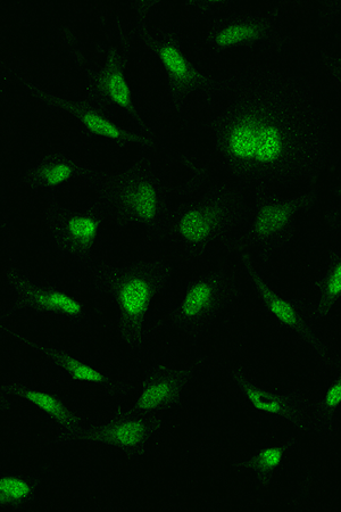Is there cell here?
Wrapping results in <instances>:
<instances>
[{"mask_svg": "<svg viewBox=\"0 0 341 512\" xmlns=\"http://www.w3.org/2000/svg\"><path fill=\"white\" fill-rule=\"evenodd\" d=\"M201 102L207 167L248 192L312 186L334 161L330 105L310 73L251 62L216 78Z\"/></svg>", "mask_w": 341, "mask_h": 512, "instance_id": "6da1fadb", "label": "cell"}, {"mask_svg": "<svg viewBox=\"0 0 341 512\" xmlns=\"http://www.w3.org/2000/svg\"><path fill=\"white\" fill-rule=\"evenodd\" d=\"M211 172L206 163L194 165L181 200L172 205L165 243L176 262L194 264L230 254L245 225L251 195L231 179L209 183Z\"/></svg>", "mask_w": 341, "mask_h": 512, "instance_id": "7a4b0ae2", "label": "cell"}, {"mask_svg": "<svg viewBox=\"0 0 341 512\" xmlns=\"http://www.w3.org/2000/svg\"><path fill=\"white\" fill-rule=\"evenodd\" d=\"M88 291L114 311L115 334L132 357H140L148 340V320L155 301L171 284L168 256L135 261L91 263Z\"/></svg>", "mask_w": 341, "mask_h": 512, "instance_id": "3957f363", "label": "cell"}, {"mask_svg": "<svg viewBox=\"0 0 341 512\" xmlns=\"http://www.w3.org/2000/svg\"><path fill=\"white\" fill-rule=\"evenodd\" d=\"M86 185L103 206L108 225L120 231L141 229L155 241L166 242L172 210L169 181L151 152L141 151L140 158L123 169L95 170Z\"/></svg>", "mask_w": 341, "mask_h": 512, "instance_id": "277c9868", "label": "cell"}, {"mask_svg": "<svg viewBox=\"0 0 341 512\" xmlns=\"http://www.w3.org/2000/svg\"><path fill=\"white\" fill-rule=\"evenodd\" d=\"M248 213L243 229L230 253L254 252L266 271L276 256L294 243L302 214L319 205L321 189L312 185L304 191L285 197L268 189L249 192Z\"/></svg>", "mask_w": 341, "mask_h": 512, "instance_id": "5b68a950", "label": "cell"}, {"mask_svg": "<svg viewBox=\"0 0 341 512\" xmlns=\"http://www.w3.org/2000/svg\"><path fill=\"white\" fill-rule=\"evenodd\" d=\"M138 38L143 41L165 78L166 95L170 99L171 109L176 115L182 129H189V111L191 98H206L212 93L216 78L207 76L199 66L190 60L178 29L161 26L156 29L136 30Z\"/></svg>", "mask_w": 341, "mask_h": 512, "instance_id": "8992f818", "label": "cell"}, {"mask_svg": "<svg viewBox=\"0 0 341 512\" xmlns=\"http://www.w3.org/2000/svg\"><path fill=\"white\" fill-rule=\"evenodd\" d=\"M241 295L240 271L229 267L191 277L168 313L170 325L189 340L198 341L210 332L223 311L239 301Z\"/></svg>", "mask_w": 341, "mask_h": 512, "instance_id": "52a82bcc", "label": "cell"}, {"mask_svg": "<svg viewBox=\"0 0 341 512\" xmlns=\"http://www.w3.org/2000/svg\"><path fill=\"white\" fill-rule=\"evenodd\" d=\"M129 47V44H124L123 48L108 46L96 64L87 62L79 49L73 48V57L87 79L86 94L82 98L114 120L122 114L140 134L155 140L154 130L145 120L128 79Z\"/></svg>", "mask_w": 341, "mask_h": 512, "instance_id": "ba28073f", "label": "cell"}, {"mask_svg": "<svg viewBox=\"0 0 341 512\" xmlns=\"http://www.w3.org/2000/svg\"><path fill=\"white\" fill-rule=\"evenodd\" d=\"M239 256L240 274L246 278L266 313L305 346L324 369L340 368L328 338L315 327L310 313V301L280 293L251 255L241 253Z\"/></svg>", "mask_w": 341, "mask_h": 512, "instance_id": "9c48e42d", "label": "cell"}, {"mask_svg": "<svg viewBox=\"0 0 341 512\" xmlns=\"http://www.w3.org/2000/svg\"><path fill=\"white\" fill-rule=\"evenodd\" d=\"M163 416H145L129 408L115 411L103 421L79 427L52 425V441L60 447L69 445H102L130 459L145 457L160 439Z\"/></svg>", "mask_w": 341, "mask_h": 512, "instance_id": "30bf717a", "label": "cell"}, {"mask_svg": "<svg viewBox=\"0 0 341 512\" xmlns=\"http://www.w3.org/2000/svg\"><path fill=\"white\" fill-rule=\"evenodd\" d=\"M286 4L264 10L214 16L206 24L203 43L214 51L262 47L272 52H288L295 43V33L284 22Z\"/></svg>", "mask_w": 341, "mask_h": 512, "instance_id": "8fae6325", "label": "cell"}, {"mask_svg": "<svg viewBox=\"0 0 341 512\" xmlns=\"http://www.w3.org/2000/svg\"><path fill=\"white\" fill-rule=\"evenodd\" d=\"M3 286L10 295V304L2 313V324L19 311L61 325L80 326L90 321L85 303L76 296L60 285L32 277L13 264H6L3 269Z\"/></svg>", "mask_w": 341, "mask_h": 512, "instance_id": "7c38bea8", "label": "cell"}, {"mask_svg": "<svg viewBox=\"0 0 341 512\" xmlns=\"http://www.w3.org/2000/svg\"><path fill=\"white\" fill-rule=\"evenodd\" d=\"M44 224L54 251L62 259L88 268L99 234L107 224L103 206L95 198L85 208L72 209L58 195L45 196Z\"/></svg>", "mask_w": 341, "mask_h": 512, "instance_id": "4fadbf2b", "label": "cell"}, {"mask_svg": "<svg viewBox=\"0 0 341 512\" xmlns=\"http://www.w3.org/2000/svg\"><path fill=\"white\" fill-rule=\"evenodd\" d=\"M11 76L30 92L31 95L45 103L49 107L68 115L82 135L91 139H103L119 147L138 146L141 151L152 152L155 148V140L120 125L116 120L108 117L106 113L97 109L96 106L80 99V101H68L61 96L55 95L45 88L21 76L20 73L7 69Z\"/></svg>", "mask_w": 341, "mask_h": 512, "instance_id": "5bb4252c", "label": "cell"}, {"mask_svg": "<svg viewBox=\"0 0 341 512\" xmlns=\"http://www.w3.org/2000/svg\"><path fill=\"white\" fill-rule=\"evenodd\" d=\"M230 376L240 395L253 410L284 421L299 434L313 436L314 410L319 392L306 387L274 391L254 382L238 367L230 369Z\"/></svg>", "mask_w": 341, "mask_h": 512, "instance_id": "9a60e30c", "label": "cell"}, {"mask_svg": "<svg viewBox=\"0 0 341 512\" xmlns=\"http://www.w3.org/2000/svg\"><path fill=\"white\" fill-rule=\"evenodd\" d=\"M198 366V362L178 365L164 359L146 362L140 393L129 409L138 415L164 416L184 400Z\"/></svg>", "mask_w": 341, "mask_h": 512, "instance_id": "2e32d148", "label": "cell"}, {"mask_svg": "<svg viewBox=\"0 0 341 512\" xmlns=\"http://www.w3.org/2000/svg\"><path fill=\"white\" fill-rule=\"evenodd\" d=\"M6 335L18 341L27 348L37 352L51 365L58 373L72 379L74 382L87 384L99 388L108 398L123 399L131 392L129 383L113 379L112 376L104 373L103 370L90 365L87 361L78 357L61 346H53L35 340L24 335L18 330L2 326Z\"/></svg>", "mask_w": 341, "mask_h": 512, "instance_id": "e0dca14e", "label": "cell"}, {"mask_svg": "<svg viewBox=\"0 0 341 512\" xmlns=\"http://www.w3.org/2000/svg\"><path fill=\"white\" fill-rule=\"evenodd\" d=\"M94 171L68 153L52 151L24 173L21 183L30 191L44 196L58 195L73 180H82L86 184Z\"/></svg>", "mask_w": 341, "mask_h": 512, "instance_id": "ac0fdd59", "label": "cell"}, {"mask_svg": "<svg viewBox=\"0 0 341 512\" xmlns=\"http://www.w3.org/2000/svg\"><path fill=\"white\" fill-rule=\"evenodd\" d=\"M13 399L22 400L37 408L52 420V425L79 427L89 423V418L73 408L68 401L51 392L41 390L21 378H10L0 386L2 407Z\"/></svg>", "mask_w": 341, "mask_h": 512, "instance_id": "d6986e66", "label": "cell"}, {"mask_svg": "<svg viewBox=\"0 0 341 512\" xmlns=\"http://www.w3.org/2000/svg\"><path fill=\"white\" fill-rule=\"evenodd\" d=\"M298 445L295 435H290L285 441L266 444L264 447L247 454L235 462V468L240 472L251 474L261 489H268L276 480V476L291 452Z\"/></svg>", "mask_w": 341, "mask_h": 512, "instance_id": "ffe728a7", "label": "cell"}, {"mask_svg": "<svg viewBox=\"0 0 341 512\" xmlns=\"http://www.w3.org/2000/svg\"><path fill=\"white\" fill-rule=\"evenodd\" d=\"M314 300L310 301L311 318L319 322L327 318L341 302V252L329 249L322 274L314 283Z\"/></svg>", "mask_w": 341, "mask_h": 512, "instance_id": "44dd1931", "label": "cell"}, {"mask_svg": "<svg viewBox=\"0 0 341 512\" xmlns=\"http://www.w3.org/2000/svg\"><path fill=\"white\" fill-rule=\"evenodd\" d=\"M341 410V367L334 381L322 393L319 392L314 410L313 436L322 442L332 440L336 432L337 418Z\"/></svg>", "mask_w": 341, "mask_h": 512, "instance_id": "7402d4cb", "label": "cell"}, {"mask_svg": "<svg viewBox=\"0 0 341 512\" xmlns=\"http://www.w3.org/2000/svg\"><path fill=\"white\" fill-rule=\"evenodd\" d=\"M36 477L22 474L0 476V507L3 510L20 511L31 505L38 494Z\"/></svg>", "mask_w": 341, "mask_h": 512, "instance_id": "603a6c76", "label": "cell"}, {"mask_svg": "<svg viewBox=\"0 0 341 512\" xmlns=\"http://www.w3.org/2000/svg\"><path fill=\"white\" fill-rule=\"evenodd\" d=\"M184 6L199 14L222 15L221 13L228 14L240 6V2L237 0H188V2H184Z\"/></svg>", "mask_w": 341, "mask_h": 512, "instance_id": "cb8c5ba5", "label": "cell"}, {"mask_svg": "<svg viewBox=\"0 0 341 512\" xmlns=\"http://www.w3.org/2000/svg\"><path fill=\"white\" fill-rule=\"evenodd\" d=\"M320 59L331 81L341 90V56L321 51Z\"/></svg>", "mask_w": 341, "mask_h": 512, "instance_id": "d4e9b609", "label": "cell"}, {"mask_svg": "<svg viewBox=\"0 0 341 512\" xmlns=\"http://www.w3.org/2000/svg\"><path fill=\"white\" fill-rule=\"evenodd\" d=\"M341 15V2H323L320 4L318 24L321 31L326 30Z\"/></svg>", "mask_w": 341, "mask_h": 512, "instance_id": "484cf974", "label": "cell"}, {"mask_svg": "<svg viewBox=\"0 0 341 512\" xmlns=\"http://www.w3.org/2000/svg\"><path fill=\"white\" fill-rule=\"evenodd\" d=\"M162 4L158 0H153V2H132L131 6L136 14V30L148 28V21L151 19L154 8Z\"/></svg>", "mask_w": 341, "mask_h": 512, "instance_id": "4316f807", "label": "cell"}, {"mask_svg": "<svg viewBox=\"0 0 341 512\" xmlns=\"http://www.w3.org/2000/svg\"><path fill=\"white\" fill-rule=\"evenodd\" d=\"M324 228L329 233H341V203L332 205L324 214Z\"/></svg>", "mask_w": 341, "mask_h": 512, "instance_id": "83f0119b", "label": "cell"}, {"mask_svg": "<svg viewBox=\"0 0 341 512\" xmlns=\"http://www.w3.org/2000/svg\"><path fill=\"white\" fill-rule=\"evenodd\" d=\"M339 510L341 511V505H340V508H339Z\"/></svg>", "mask_w": 341, "mask_h": 512, "instance_id": "f1b7e54d", "label": "cell"}]
</instances>
